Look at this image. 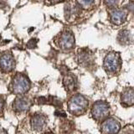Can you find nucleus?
Instances as JSON below:
<instances>
[{
  "instance_id": "nucleus-7",
  "label": "nucleus",
  "mask_w": 134,
  "mask_h": 134,
  "mask_svg": "<svg viewBox=\"0 0 134 134\" xmlns=\"http://www.w3.org/2000/svg\"><path fill=\"white\" fill-rule=\"evenodd\" d=\"M120 123L113 118H109L104 121L102 124V134H116L120 131Z\"/></svg>"
},
{
  "instance_id": "nucleus-18",
  "label": "nucleus",
  "mask_w": 134,
  "mask_h": 134,
  "mask_svg": "<svg viewBox=\"0 0 134 134\" xmlns=\"http://www.w3.org/2000/svg\"><path fill=\"white\" fill-rule=\"evenodd\" d=\"M36 44H37V40L35 39H32L28 43V47L30 49H34L36 47Z\"/></svg>"
},
{
  "instance_id": "nucleus-22",
  "label": "nucleus",
  "mask_w": 134,
  "mask_h": 134,
  "mask_svg": "<svg viewBox=\"0 0 134 134\" xmlns=\"http://www.w3.org/2000/svg\"><path fill=\"white\" fill-rule=\"evenodd\" d=\"M0 134H8L4 129H0Z\"/></svg>"
},
{
  "instance_id": "nucleus-24",
  "label": "nucleus",
  "mask_w": 134,
  "mask_h": 134,
  "mask_svg": "<svg viewBox=\"0 0 134 134\" xmlns=\"http://www.w3.org/2000/svg\"><path fill=\"white\" fill-rule=\"evenodd\" d=\"M45 134H54V133H52V132H46Z\"/></svg>"
},
{
  "instance_id": "nucleus-3",
  "label": "nucleus",
  "mask_w": 134,
  "mask_h": 134,
  "mask_svg": "<svg viewBox=\"0 0 134 134\" xmlns=\"http://www.w3.org/2000/svg\"><path fill=\"white\" fill-rule=\"evenodd\" d=\"M121 65L120 54L116 52H110L105 57L103 66L108 73L114 74L117 72Z\"/></svg>"
},
{
  "instance_id": "nucleus-6",
  "label": "nucleus",
  "mask_w": 134,
  "mask_h": 134,
  "mask_svg": "<svg viewBox=\"0 0 134 134\" xmlns=\"http://www.w3.org/2000/svg\"><path fill=\"white\" fill-rule=\"evenodd\" d=\"M15 66V61L11 53H4L0 56V70L4 72H10Z\"/></svg>"
},
{
  "instance_id": "nucleus-4",
  "label": "nucleus",
  "mask_w": 134,
  "mask_h": 134,
  "mask_svg": "<svg viewBox=\"0 0 134 134\" xmlns=\"http://www.w3.org/2000/svg\"><path fill=\"white\" fill-rule=\"evenodd\" d=\"M57 45L62 49L68 50L74 48L75 38L72 32L70 30H64L57 36Z\"/></svg>"
},
{
  "instance_id": "nucleus-15",
  "label": "nucleus",
  "mask_w": 134,
  "mask_h": 134,
  "mask_svg": "<svg viewBox=\"0 0 134 134\" xmlns=\"http://www.w3.org/2000/svg\"><path fill=\"white\" fill-rule=\"evenodd\" d=\"M118 40L121 44H129L131 43V33L128 30H121L119 33Z\"/></svg>"
},
{
  "instance_id": "nucleus-14",
  "label": "nucleus",
  "mask_w": 134,
  "mask_h": 134,
  "mask_svg": "<svg viewBox=\"0 0 134 134\" xmlns=\"http://www.w3.org/2000/svg\"><path fill=\"white\" fill-rule=\"evenodd\" d=\"M79 5H76V4L70 3L65 6V14L66 19L68 20L75 19L79 14Z\"/></svg>"
},
{
  "instance_id": "nucleus-21",
  "label": "nucleus",
  "mask_w": 134,
  "mask_h": 134,
  "mask_svg": "<svg viewBox=\"0 0 134 134\" xmlns=\"http://www.w3.org/2000/svg\"><path fill=\"white\" fill-rule=\"evenodd\" d=\"M49 1L51 3H60V2L63 1V0H49Z\"/></svg>"
},
{
  "instance_id": "nucleus-17",
  "label": "nucleus",
  "mask_w": 134,
  "mask_h": 134,
  "mask_svg": "<svg viewBox=\"0 0 134 134\" xmlns=\"http://www.w3.org/2000/svg\"><path fill=\"white\" fill-rule=\"evenodd\" d=\"M122 0H105V4L107 7L110 8H116L121 3Z\"/></svg>"
},
{
  "instance_id": "nucleus-19",
  "label": "nucleus",
  "mask_w": 134,
  "mask_h": 134,
  "mask_svg": "<svg viewBox=\"0 0 134 134\" xmlns=\"http://www.w3.org/2000/svg\"><path fill=\"white\" fill-rule=\"evenodd\" d=\"M128 8L131 11L134 12V3H130L129 5H128Z\"/></svg>"
},
{
  "instance_id": "nucleus-8",
  "label": "nucleus",
  "mask_w": 134,
  "mask_h": 134,
  "mask_svg": "<svg viewBox=\"0 0 134 134\" xmlns=\"http://www.w3.org/2000/svg\"><path fill=\"white\" fill-rule=\"evenodd\" d=\"M13 107H14V109L17 111H25L30 108L31 102L25 96H18L14 100Z\"/></svg>"
},
{
  "instance_id": "nucleus-12",
  "label": "nucleus",
  "mask_w": 134,
  "mask_h": 134,
  "mask_svg": "<svg viewBox=\"0 0 134 134\" xmlns=\"http://www.w3.org/2000/svg\"><path fill=\"white\" fill-rule=\"evenodd\" d=\"M121 102L126 107H131L134 105V89L128 88L121 94Z\"/></svg>"
},
{
  "instance_id": "nucleus-11",
  "label": "nucleus",
  "mask_w": 134,
  "mask_h": 134,
  "mask_svg": "<svg viewBox=\"0 0 134 134\" xmlns=\"http://www.w3.org/2000/svg\"><path fill=\"white\" fill-rule=\"evenodd\" d=\"M46 125V117L42 114H35L31 118L32 128L36 131H40Z\"/></svg>"
},
{
  "instance_id": "nucleus-13",
  "label": "nucleus",
  "mask_w": 134,
  "mask_h": 134,
  "mask_svg": "<svg viewBox=\"0 0 134 134\" xmlns=\"http://www.w3.org/2000/svg\"><path fill=\"white\" fill-rule=\"evenodd\" d=\"M63 84H64V86L66 91H72L76 88V79L74 76V75L67 74L64 76V79H63Z\"/></svg>"
},
{
  "instance_id": "nucleus-10",
  "label": "nucleus",
  "mask_w": 134,
  "mask_h": 134,
  "mask_svg": "<svg viewBox=\"0 0 134 134\" xmlns=\"http://www.w3.org/2000/svg\"><path fill=\"white\" fill-rule=\"evenodd\" d=\"M110 19L111 22L116 25H120L123 24L127 19V13L123 9L116 8L113 9L110 14Z\"/></svg>"
},
{
  "instance_id": "nucleus-16",
  "label": "nucleus",
  "mask_w": 134,
  "mask_h": 134,
  "mask_svg": "<svg viewBox=\"0 0 134 134\" xmlns=\"http://www.w3.org/2000/svg\"><path fill=\"white\" fill-rule=\"evenodd\" d=\"M76 2L79 7L83 8H90L93 5L95 0H76Z\"/></svg>"
},
{
  "instance_id": "nucleus-2",
  "label": "nucleus",
  "mask_w": 134,
  "mask_h": 134,
  "mask_svg": "<svg viewBox=\"0 0 134 134\" xmlns=\"http://www.w3.org/2000/svg\"><path fill=\"white\" fill-rule=\"evenodd\" d=\"M30 84L29 79L22 74H17L13 78L11 83V90L14 94L22 95L27 92L29 89Z\"/></svg>"
},
{
  "instance_id": "nucleus-23",
  "label": "nucleus",
  "mask_w": 134,
  "mask_h": 134,
  "mask_svg": "<svg viewBox=\"0 0 134 134\" xmlns=\"http://www.w3.org/2000/svg\"><path fill=\"white\" fill-rule=\"evenodd\" d=\"M125 134H134V132H127Z\"/></svg>"
},
{
  "instance_id": "nucleus-1",
  "label": "nucleus",
  "mask_w": 134,
  "mask_h": 134,
  "mask_svg": "<svg viewBox=\"0 0 134 134\" xmlns=\"http://www.w3.org/2000/svg\"><path fill=\"white\" fill-rule=\"evenodd\" d=\"M88 107L87 100L81 95H75L68 102V109L74 115H81L86 111Z\"/></svg>"
},
{
  "instance_id": "nucleus-20",
  "label": "nucleus",
  "mask_w": 134,
  "mask_h": 134,
  "mask_svg": "<svg viewBox=\"0 0 134 134\" xmlns=\"http://www.w3.org/2000/svg\"><path fill=\"white\" fill-rule=\"evenodd\" d=\"M3 106V100L2 99V97H0V111L2 110Z\"/></svg>"
},
{
  "instance_id": "nucleus-9",
  "label": "nucleus",
  "mask_w": 134,
  "mask_h": 134,
  "mask_svg": "<svg viewBox=\"0 0 134 134\" xmlns=\"http://www.w3.org/2000/svg\"><path fill=\"white\" fill-rule=\"evenodd\" d=\"M77 58L80 64L84 66L90 65L92 63V60H93L92 53L88 49H80L79 52L77 53Z\"/></svg>"
},
{
  "instance_id": "nucleus-5",
  "label": "nucleus",
  "mask_w": 134,
  "mask_h": 134,
  "mask_svg": "<svg viewBox=\"0 0 134 134\" xmlns=\"http://www.w3.org/2000/svg\"><path fill=\"white\" fill-rule=\"evenodd\" d=\"M109 111H110L109 105L107 102L100 100L93 105L91 109V114L96 120L99 121L107 117L109 114Z\"/></svg>"
}]
</instances>
